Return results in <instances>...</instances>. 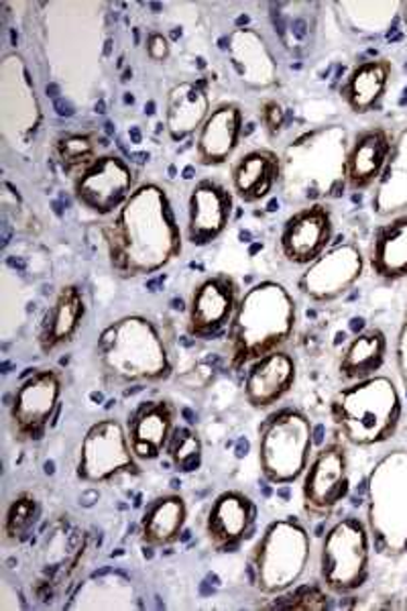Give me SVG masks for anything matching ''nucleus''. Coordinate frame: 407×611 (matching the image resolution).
<instances>
[{
	"mask_svg": "<svg viewBox=\"0 0 407 611\" xmlns=\"http://www.w3.org/2000/svg\"><path fill=\"white\" fill-rule=\"evenodd\" d=\"M104 241L110 267L126 280L170 266L182 255L184 233L168 190L156 182L139 184L107 222Z\"/></svg>",
	"mask_w": 407,
	"mask_h": 611,
	"instance_id": "nucleus-1",
	"label": "nucleus"
},
{
	"mask_svg": "<svg viewBox=\"0 0 407 611\" xmlns=\"http://www.w3.org/2000/svg\"><path fill=\"white\" fill-rule=\"evenodd\" d=\"M298 304L282 283L251 285L236 306L226 330V357L231 369L240 371L252 361L280 351L296 332Z\"/></svg>",
	"mask_w": 407,
	"mask_h": 611,
	"instance_id": "nucleus-2",
	"label": "nucleus"
},
{
	"mask_svg": "<svg viewBox=\"0 0 407 611\" xmlns=\"http://www.w3.org/2000/svg\"><path fill=\"white\" fill-rule=\"evenodd\" d=\"M98 367L109 381L123 386L159 383L172 376V357L156 325L141 314H128L100 332Z\"/></svg>",
	"mask_w": 407,
	"mask_h": 611,
	"instance_id": "nucleus-3",
	"label": "nucleus"
},
{
	"mask_svg": "<svg viewBox=\"0 0 407 611\" xmlns=\"http://www.w3.org/2000/svg\"><path fill=\"white\" fill-rule=\"evenodd\" d=\"M345 131L316 129L289 143L282 156V192L299 208L320 204L345 190Z\"/></svg>",
	"mask_w": 407,
	"mask_h": 611,
	"instance_id": "nucleus-4",
	"label": "nucleus"
},
{
	"mask_svg": "<svg viewBox=\"0 0 407 611\" xmlns=\"http://www.w3.org/2000/svg\"><path fill=\"white\" fill-rule=\"evenodd\" d=\"M312 559L308 528L287 516L273 520L255 542L249 557L251 585L266 597H278L298 587Z\"/></svg>",
	"mask_w": 407,
	"mask_h": 611,
	"instance_id": "nucleus-5",
	"label": "nucleus"
},
{
	"mask_svg": "<svg viewBox=\"0 0 407 611\" xmlns=\"http://www.w3.org/2000/svg\"><path fill=\"white\" fill-rule=\"evenodd\" d=\"M312 420L298 407H280L259 426L257 455L261 475L271 486H289L301 479L310 463Z\"/></svg>",
	"mask_w": 407,
	"mask_h": 611,
	"instance_id": "nucleus-6",
	"label": "nucleus"
},
{
	"mask_svg": "<svg viewBox=\"0 0 407 611\" xmlns=\"http://www.w3.org/2000/svg\"><path fill=\"white\" fill-rule=\"evenodd\" d=\"M330 414L348 442L373 444L392 435L399 418V398L390 379H365L336 393Z\"/></svg>",
	"mask_w": 407,
	"mask_h": 611,
	"instance_id": "nucleus-7",
	"label": "nucleus"
},
{
	"mask_svg": "<svg viewBox=\"0 0 407 611\" xmlns=\"http://www.w3.org/2000/svg\"><path fill=\"white\" fill-rule=\"evenodd\" d=\"M371 538L359 517L330 526L320 545V583L332 596L355 594L369 577Z\"/></svg>",
	"mask_w": 407,
	"mask_h": 611,
	"instance_id": "nucleus-8",
	"label": "nucleus"
},
{
	"mask_svg": "<svg viewBox=\"0 0 407 611\" xmlns=\"http://www.w3.org/2000/svg\"><path fill=\"white\" fill-rule=\"evenodd\" d=\"M369 520L379 549L407 550V455L379 463L369 481Z\"/></svg>",
	"mask_w": 407,
	"mask_h": 611,
	"instance_id": "nucleus-9",
	"label": "nucleus"
},
{
	"mask_svg": "<svg viewBox=\"0 0 407 611\" xmlns=\"http://www.w3.org/2000/svg\"><path fill=\"white\" fill-rule=\"evenodd\" d=\"M139 461L126 439V428L114 418L92 424L79 444L76 477L88 486H104L121 475H139Z\"/></svg>",
	"mask_w": 407,
	"mask_h": 611,
	"instance_id": "nucleus-10",
	"label": "nucleus"
},
{
	"mask_svg": "<svg viewBox=\"0 0 407 611\" xmlns=\"http://www.w3.org/2000/svg\"><path fill=\"white\" fill-rule=\"evenodd\" d=\"M62 376L55 369H37L23 377L16 386L9 424L18 442H37L48 432L62 402Z\"/></svg>",
	"mask_w": 407,
	"mask_h": 611,
	"instance_id": "nucleus-11",
	"label": "nucleus"
},
{
	"mask_svg": "<svg viewBox=\"0 0 407 611\" xmlns=\"http://www.w3.org/2000/svg\"><path fill=\"white\" fill-rule=\"evenodd\" d=\"M135 172L116 154H100L74 178L76 203L96 217H114L135 192Z\"/></svg>",
	"mask_w": 407,
	"mask_h": 611,
	"instance_id": "nucleus-12",
	"label": "nucleus"
},
{
	"mask_svg": "<svg viewBox=\"0 0 407 611\" xmlns=\"http://www.w3.org/2000/svg\"><path fill=\"white\" fill-rule=\"evenodd\" d=\"M348 489L346 449L341 442H330L310 459L301 475V510L310 520H326L345 502Z\"/></svg>",
	"mask_w": 407,
	"mask_h": 611,
	"instance_id": "nucleus-13",
	"label": "nucleus"
},
{
	"mask_svg": "<svg viewBox=\"0 0 407 611\" xmlns=\"http://www.w3.org/2000/svg\"><path fill=\"white\" fill-rule=\"evenodd\" d=\"M240 296V285L229 273H214L196 283L188 304L189 337L210 341L229 330Z\"/></svg>",
	"mask_w": 407,
	"mask_h": 611,
	"instance_id": "nucleus-14",
	"label": "nucleus"
},
{
	"mask_svg": "<svg viewBox=\"0 0 407 611\" xmlns=\"http://www.w3.org/2000/svg\"><path fill=\"white\" fill-rule=\"evenodd\" d=\"M257 503L251 496L238 489H226L219 493L203 520V534L214 552H235L255 530Z\"/></svg>",
	"mask_w": 407,
	"mask_h": 611,
	"instance_id": "nucleus-15",
	"label": "nucleus"
},
{
	"mask_svg": "<svg viewBox=\"0 0 407 611\" xmlns=\"http://www.w3.org/2000/svg\"><path fill=\"white\" fill-rule=\"evenodd\" d=\"M235 212L233 190L203 178L189 190L188 222L184 239L194 247H208L226 233Z\"/></svg>",
	"mask_w": 407,
	"mask_h": 611,
	"instance_id": "nucleus-16",
	"label": "nucleus"
},
{
	"mask_svg": "<svg viewBox=\"0 0 407 611\" xmlns=\"http://www.w3.org/2000/svg\"><path fill=\"white\" fill-rule=\"evenodd\" d=\"M332 235L334 222L329 206L310 204L283 222L280 252L287 264L308 267L329 252Z\"/></svg>",
	"mask_w": 407,
	"mask_h": 611,
	"instance_id": "nucleus-17",
	"label": "nucleus"
},
{
	"mask_svg": "<svg viewBox=\"0 0 407 611\" xmlns=\"http://www.w3.org/2000/svg\"><path fill=\"white\" fill-rule=\"evenodd\" d=\"M180 410L170 398H147L128 412L126 439L139 463H151L165 453Z\"/></svg>",
	"mask_w": 407,
	"mask_h": 611,
	"instance_id": "nucleus-18",
	"label": "nucleus"
},
{
	"mask_svg": "<svg viewBox=\"0 0 407 611\" xmlns=\"http://www.w3.org/2000/svg\"><path fill=\"white\" fill-rule=\"evenodd\" d=\"M360 271V253L353 245H338L304 269L298 290L312 302H332L350 290L359 280Z\"/></svg>",
	"mask_w": 407,
	"mask_h": 611,
	"instance_id": "nucleus-19",
	"label": "nucleus"
},
{
	"mask_svg": "<svg viewBox=\"0 0 407 611\" xmlns=\"http://www.w3.org/2000/svg\"><path fill=\"white\" fill-rule=\"evenodd\" d=\"M298 379L296 359L285 351H273L252 361L245 377V400L255 410L278 406L294 390Z\"/></svg>",
	"mask_w": 407,
	"mask_h": 611,
	"instance_id": "nucleus-20",
	"label": "nucleus"
},
{
	"mask_svg": "<svg viewBox=\"0 0 407 611\" xmlns=\"http://www.w3.org/2000/svg\"><path fill=\"white\" fill-rule=\"evenodd\" d=\"M245 114L236 102H220L210 110L208 119L196 135V163L203 168H219L235 156L243 137Z\"/></svg>",
	"mask_w": 407,
	"mask_h": 611,
	"instance_id": "nucleus-21",
	"label": "nucleus"
},
{
	"mask_svg": "<svg viewBox=\"0 0 407 611\" xmlns=\"http://www.w3.org/2000/svg\"><path fill=\"white\" fill-rule=\"evenodd\" d=\"M280 184L282 156L267 147H257L243 154L231 170V190L243 204L263 203Z\"/></svg>",
	"mask_w": 407,
	"mask_h": 611,
	"instance_id": "nucleus-22",
	"label": "nucleus"
},
{
	"mask_svg": "<svg viewBox=\"0 0 407 611\" xmlns=\"http://www.w3.org/2000/svg\"><path fill=\"white\" fill-rule=\"evenodd\" d=\"M86 316L84 292L76 283H67L51 302L37 334V345L44 355H51L74 341Z\"/></svg>",
	"mask_w": 407,
	"mask_h": 611,
	"instance_id": "nucleus-23",
	"label": "nucleus"
},
{
	"mask_svg": "<svg viewBox=\"0 0 407 611\" xmlns=\"http://www.w3.org/2000/svg\"><path fill=\"white\" fill-rule=\"evenodd\" d=\"M188 524V503L180 493H159L143 508L139 540L149 549H168L180 542Z\"/></svg>",
	"mask_w": 407,
	"mask_h": 611,
	"instance_id": "nucleus-24",
	"label": "nucleus"
},
{
	"mask_svg": "<svg viewBox=\"0 0 407 611\" xmlns=\"http://www.w3.org/2000/svg\"><path fill=\"white\" fill-rule=\"evenodd\" d=\"M229 53L238 78L251 88H269L278 82V63L266 39L255 29H236L229 37Z\"/></svg>",
	"mask_w": 407,
	"mask_h": 611,
	"instance_id": "nucleus-25",
	"label": "nucleus"
},
{
	"mask_svg": "<svg viewBox=\"0 0 407 611\" xmlns=\"http://www.w3.org/2000/svg\"><path fill=\"white\" fill-rule=\"evenodd\" d=\"M210 114V98L202 82H182L168 95L165 131L173 143L186 142Z\"/></svg>",
	"mask_w": 407,
	"mask_h": 611,
	"instance_id": "nucleus-26",
	"label": "nucleus"
},
{
	"mask_svg": "<svg viewBox=\"0 0 407 611\" xmlns=\"http://www.w3.org/2000/svg\"><path fill=\"white\" fill-rule=\"evenodd\" d=\"M390 151L392 143L383 131H367L359 135L346 156V186L350 190L369 188L385 170Z\"/></svg>",
	"mask_w": 407,
	"mask_h": 611,
	"instance_id": "nucleus-27",
	"label": "nucleus"
},
{
	"mask_svg": "<svg viewBox=\"0 0 407 611\" xmlns=\"http://www.w3.org/2000/svg\"><path fill=\"white\" fill-rule=\"evenodd\" d=\"M371 264L381 278L395 280L407 273V217L381 227L373 239Z\"/></svg>",
	"mask_w": 407,
	"mask_h": 611,
	"instance_id": "nucleus-28",
	"label": "nucleus"
},
{
	"mask_svg": "<svg viewBox=\"0 0 407 611\" xmlns=\"http://www.w3.org/2000/svg\"><path fill=\"white\" fill-rule=\"evenodd\" d=\"M385 361V337L381 330H369L353 339V343L346 346L338 371L345 381H365L381 369Z\"/></svg>",
	"mask_w": 407,
	"mask_h": 611,
	"instance_id": "nucleus-29",
	"label": "nucleus"
},
{
	"mask_svg": "<svg viewBox=\"0 0 407 611\" xmlns=\"http://www.w3.org/2000/svg\"><path fill=\"white\" fill-rule=\"evenodd\" d=\"M96 601L92 610H131L135 608V591L131 581L121 575L96 577L79 585L78 594L67 606L70 610H90V603Z\"/></svg>",
	"mask_w": 407,
	"mask_h": 611,
	"instance_id": "nucleus-30",
	"label": "nucleus"
},
{
	"mask_svg": "<svg viewBox=\"0 0 407 611\" xmlns=\"http://www.w3.org/2000/svg\"><path fill=\"white\" fill-rule=\"evenodd\" d=\"M39 517V500L33 491H18L11 502L7 503L2 524H0V536L2 545L7 549H13L23 545L37 524Z\"/></svg>",
	"mask_w": 407,
	"mask_h": 611,
	"instance_id": "nucleus-31",
	"label": "nucleus"
},
{
	"mask_svg": "<svg viewBox=\"0 0 407 611\" xmlns=\"http://www.w3.org/2000/svg\"><path fill=\"white\" fill-rule=\"evenodd\" d=\"M98 145H100L98 133L70 131L60 135L53 143V157L65 175L76 178L95 161L96 157L100 156Z\"/></svg>",
	"mask_w": 407,
	"mask_h": 611,
	"instance_id": "nucleus-32",
	"label": "nucleus"
},
{
	"mask_svg": "<svg viewBox=\"0 0 407 611\" xmlns=\"http://www.w3.org/2000/svg\"><path fill=\"white\" fill-rule=\"evenodd\" d=\"M390 68L387 63L369 62L359 65L343 88L348 105L357 112H365L371 109L377 102V98L383 95L385 82H387Z\"/></svg>",
	"mask_w": 407,
	"mask_h": 611,
	"instance_id": "nucleus-33",
	"label": "nucleus"
},
{
	"mask_svg": "<svg viewBox=\"0 0 407 611\" xmlns=\"http://www.w3.org/2000/svg\"><path fill=\"white\" fill-rule=\"evenodd\" d=\"M165 455L172 463L173 471L182 475H192L202 469L203 444L198 430L192 426H175L172 440L165 449Z\"/></svg>",
	"mask_w": 407,
	"mask_h": 611,
	"instance_id": "nucleus-34",
	"label": "nucleus"
},
{
	"mask_svg": "<svg viewBox=\"0 0 407 611\" xmlns=\"http://www.w3.org/2000/svg\"><path fill=\"white\" fill-rule=\"evenodd\" d=\"M329 608V591L312 587L306 591H299L298 596L292 599L287 610H326Z\"/></svg>",
	"mask_w": 407,
	"mask_h": 611,
	"instance_id": "nucleus-35",
	"label": "nucleus"
},
{
	"mask_svg": "<svg viewBox=\"0 0 407 611\" xmlns=\"http://www.w3.org/2000/svg\"><path fill=\"white\" fill-rule=\"evenodd\" d=\"M261 123L267 129L269 135H278L285 125V112H283L282 105L275 100H267L261 107Z\"/></svg>",
	"mask_w": 407,
	"mask_h": 611,
	"instance_id": "nucleus-36",
	"label": "nucleus"
},
{
	"mask_svg": "<svg viewBox=\"0 0 407 611\" xmlns=\"http://www.w3.org/2000/svg\"><path fill=\"white\" fill-rule=\"evenodd\" d=\"M147 56L153 62H163L170 58V41L161 33H149L147 37Z\"/></svg>",
	"mask_w": 407,
	"mask_h": 611,
	"instance_id": "nucleus-37",
	"label": "nucleus"
},
{
	"mask_svg": "<svg viewBox=\"0 0 407 611\" xmlns=\"http://www.w3.org/2000/svg\"><path fill=\"white\" fill-rule=\"evenodd\" d=\"M399 361H402V369H404V376H406L407 381V327L402 334V345H399Z\"/></svg>",
	"mask_w": 407,
	"mask_h": 611,
	"instance_id": "nucleus-38",
	"label": "nucleus"
}]
</instances>
